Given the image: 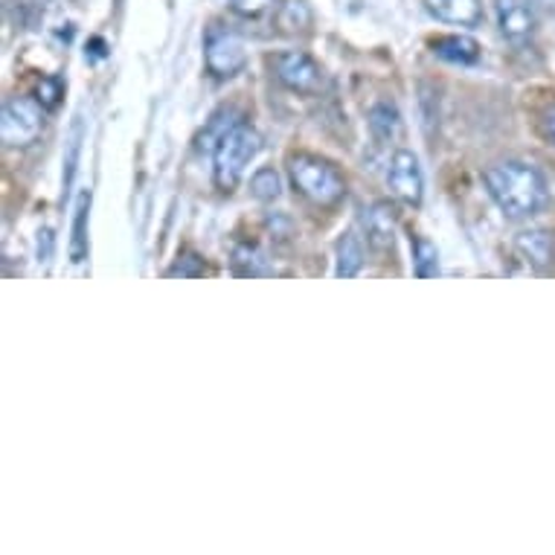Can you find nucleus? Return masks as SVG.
I'll return each mask as SVG.
<instances>
[{
	"instance_id": "obj_9",
	"label": "nucleus",
	"mask_w": 555,
	"mask_h": 555,
	"mask_svg": "<svg viewBox=\"0 0 555 555\" xmlns=\"http://www.w3.org/2000/svg\"><path fill=\"white\" fill-rule=\"evenodd\" d=\"M364 230L366 242L375 250H392V238H396V210L387 201H375L373 207L364 210Z\"/></svg>"
},
{
	"instance_id": "obj_2",
	"label": "nucleus",
	"mask_w": 555,
	"mask_h": 555,
	"mask_svg": "<svg viewBox=\"0 0 555 555\" xmlns=\"http://www.w3.org/2000/svg\"><path fill=\"white\" fill-rule=\"evenodd\" d=\"M262 149V137L256 128H250L247 122H236L230 128L228 134L221 137L219 146L212 149V178H216V186L224 192H233L245 175L247 164L259 155Z\"/></svg>"
},
{
	"instance_id": "obj_10",
	"label": "nucleus",
	"mask_w": 555,
	"mask_h": 555,
	"mask_svg": "<svg viewBox=\"0 0 555 555\" xmlns=\"http://www.w3.org/2000/svg\"><path fill=\"white\" fill-rule=\"evenodd\" d=\"M524 259L538 271H553L555 264V233L553 230H524L515 238Z\"/></svg>"
},
{
	"instance_id": "obj_14",
	"label": "nucleus",
	"mask_w": 555,
	"mask_h": 555,
	"mask_svg": "<svg viewBox=\"0 0 555 555\" xmlns=\"http://www.w3.org/2000/svg\"><path fill=\"white\" fill-rule=\"evenodd\" d=\"M370 128L378 143H392L401 134V114L392 102H378L370 108Z\"/></svg>"
},
{
	"instance_id": "obj_17",
	"label": "nucleus",
	"mask_w": 555,
	"mask_h": 555,
	"mask_svg": "<svg viewBox=\"0 0 555 555\" xmlns=\"http://www.w3.org/2000/svg\"><path fill=\"white\" fill-rule=\"evenodd\" d=\"M233 271L238 276H268V273H273V268L256 247L242 245L233 250Z\"/></svg>"
},
{
	"instance_id": "obj_6",
	"label": "nucleus",
	"mask_w": 555,
	"mask_h": 555,
	"mask_svg": "<svg viewBox=\"0 0 555 555\" xmlns=\"http://www.w3.org/2000/svg\"><path fill=\"white\" fill-rule=\"evenodd\" d=\"M273 76L294 93H318L323 85V70L320 64L302 50H285V53L271 59Z\"/></svg>"
},
{
	"instance_id": "obj_12",
	"label": "nucleus",
	"mask_w": 555,
	"mask_h": 555,
	"mask_svg": "<svg viewBox=\"0 0 555 555\" xmlns=\"http://www.w3.org/2000/svg\"><path fill=\"white\" fill-rule=\"evenodd\" d=\"M434 55L451 64H477L480 62V44L468 36H439L430 41Z\"/></svg>"
},
{
	"instance_id": "obj_8",
	"label": "nucleus",
	"mask_w": 555,
	"mask_h": 555,
	"mask_svg": "<svg viewBox=\"0 0 555 555\" xmlns=\"http://www.w3.org/2000/svg\"><path fill=\"white\" fill-rule=\"evenodd\" d=\"M494 12L503 38L512 44H527L535 36V15L527 0H494Z\"/></svg>"
},
{
	"instance_id": "obj_4",
	"label": "nucleus",
	"mask_w": 555,
	"mask_h": 555,
	"mask_svg": "<svg viewBox=\"0 0 555 555\" xmlns=\"http://www.w3.org/2000/svg\"><path fill=\"white\" fill-rule=\"evenodd\" d=\"M44 105L29 96H12L0 114V137L7 146H33L44 128Z\"/></svg>"
},
{
	"instance_id": "obj_3",
	"label": "nucleus",
	"mask_w": 555,
	"mask_h": 555,
	"mask_svg": "<svg viewBox=\"0 0 555 555\" xmlns=\"http://www.w3.org/2000/svg\"><path fill=\"white\" fill-rule=\"evenodd\" d=\"M288 172H292V181L300 190V195H306L318 207H332V204L344 198V178L323 157L292 155L288 157Z\"/></svg>"
},
{
	"instance_id": "obj_18",
	"label": "nucleus",
	"mask_w": 555,
	"mask_h": 555,
	"mask_svg": "<svg viewBox=\"0 0 555 555\" xmlns=\"http://www.w3.org/2000/svg\"><path fill=\"white\" fill-rule=\"evenodd\" d=\"M413 271H416L420 280H434L439 273L437 245H430L428 238H413Z\"/></svg>"
},
{
	"instance_id": "obj_21",
	"label": "nucleus",
	"mask_w": 555,
	"mask_h": 555,
	"mask_svg": "<svg viewBox=\"0 0 555 555\" xmlns=\"http://www.w3.org/2000/svg\"><path fill=\"white\" fill-rule=\"evenodd\" d=\"M224 114H228V108L221 111V114H216V117L210 119V126H207V131H204V134H201V149H216L219 146V140L224 134H228L230 128L236 126V119H228V122H224Z\"/></svg>"
},
{
	"instance_id": "obj_20",
	"label": "nucleus",
	"mask_w": 555,
	"mask_h": 555,
	"mask_svg": "<svg viewBox=\"0 0 555 555\" xmlns=\"http://www.w3.org/2000/svg\"><path fill=\"white\" fill-rule=\"evenodd\" d=\"M535 128L546 146L555 149V96L535 111Z\"/></svg>"
},
{
	"instance_id": "obj_11",
	"label": "nucleus",
	"mask_w": 555,
	"mask_h": 555,
	"mask_svg": "<svg viewBox=\"0 0 555 555\" xmlns=\"http://www.w3.org/2000/svg\"><path fill=\"white\" fill-rule=\"evenodd\" d=\"M434 18L456 24V27H477L482 21L480 0H425Z\"/></svg>"
},
{
	"instance_id": "obj_16",
	"label": "nucleus",
	"mask_w": 555,
	"mask_h": 555,
	"mask_svg": "<svg viewBox=\"0 0 555 555\" xmlns=\"http://www.w3.org/2000/svg\"><path fill=\"white\" fill-rule=\"evenodd\" d=\"M276 24L283 33H306L311 27L309 0H283L276 10Z\"/></svg>"
},
{
	"instance_id": "obj_24",
	"label": "nucleus",
	"mask_w": 555,
	"mask_h": 555,
	"mask_svg": "<svg viewBox=\"0 0 555 555\" xmlns=\"http://www.w3.org/2000/svg\"><path fill=\"white\" fill-rule=\"evenodd\" d=\"M230 7L238 12V15H262L264 10H271L273 0H230Z\"/></svg>"
},
{
	"instance_id": "obj_7",
	"label": "nucleus",
	"mask_w": 555,
	"mask_h": 555,
	"mask_svg": "<svg viewBox=\"0 0 555 555\" xmlns=\"http://www.w3.org/2000/svg\"><path fill=\"white\" fill-rule=\"evenodd\" d=\"M387 183L401 201H408L413 207H420L422 195H425V178H422L420 160L408 149H399L390 157V169H387Z\"/></svg>"
},
{
	"instance_id": "obj_23",
	"label": "nucleus",
	"mask_w": 555,
	"mask_h": 555,
	"mask_svg": "<svg viewBox=\"0 0 555 555\" xmlns=\"http://www.w3.org/2000/svg\"><path fill=\"white\" fill-rule=\"evenodd\" d=\"M36 100L41 102L47 111L55 108V105H59V100H62V82H59L55 76H44V79H41L36 88Z\"/></svg>"
},
{
	"instance_id": "obj_5",
	"label": "nucleus",
	"mask_w": 555,
	"mask_h": 555,
	"mask_svg": "<svg viewBox=\"0 0 555 555\" xmlns=\"http://www.w3.org/2000/svg\"><path fill=\"white\" fill-rule=\"evenodd\" d=\"M204 59H207V67H210L212 76L230 79V76H236L247 64L245 41H242V36L233 33V29L212 27L210 33H207Z\"/></svg>"
},
{
	"instance_id": "obj_19",
	"label": "nucleus",
	"mask_w": 555,
	"mask_h": 555,
	"mask_svg": "<svg viewBox=\"0 0 555 555\" xmlns=\"http://www.w3.org/2000/svg\"><path fill=\"white\" fill-rule=\"evenodd\" d=\"M250 192H254V198L264 201V204H271V201L280 198V192H283V183H280V175L271 166H264L259 172L250 178Z\"/></svg>"
},
{
	"instance_id": "obj_15",
	"label": "nucleus",
	"mask_w": 555,
	"mask_h": 555,
	"mask_svg": "<svg viewBox=\"0 0 555 555\" xmlns=\"http://www.w3.org/2000/svg\"><path fill=\"white\" fill-rule=\"evenodd\" d=\"M88 212H91V192H82L76 201L74 238H70V262H85L88 259Z\"/></svg>"
},
{
	"instance_id": "obj_1",
	"label": "nucleus",
	"mask_w": 555,
	"mask_h": 555,
	"mask_svg": "<svg viewBox=\"0 0 555 555\" xmlns=\"http://www.w3.org/2000/svg\"><path fill=\"white\" fill-rule=\"evenodd\" d=\"M482 183L509 219H529L535 212L544 210L546 198V181L544 175L538 172L532 164L524 160H498L486 172Z\"/></svg>"
},
{
	"instance_id": "obj_25",
	"label": "nucleus",
	"mask_w": 555,
	"mask_h": 555,
	"mask_svg": "<svg viewBox=\"0 0 555 555\" xmlns=\"http://www.w3.org/2000/svg\"><path fill=\"white\" fill-rule=\"evenodd\" d=\"M50 256H53V230H41L38 233V259L50 262Z\"/></svg>"
},
{
	"instance_id": "obj_13",
	"label": "nucleus",
	"mask_w": 555,
	"mask_h": 555,
	"mask_svg": "<svg viewBox=\"0 0 555 555\" xmlns=\"http://www.w3.org/2000/svg\"><path fill=\"white\" fill-rule=\"evenodd\" d=\"M337 268L335 276L337 280H352L361 271V264H364V245H361V238L356 233H344V236L337 238Z\"/></svg>"
},
{
	"instance_id": "obj_22",
	"label": "nucleus",
	"mask_w": 555,
	"mask_h": 555,
	"mask_svg": "<svg viewBox=\"0 0 555 555\" xmlns=\"http://www.w3.org/2000/svg\"><path fill=\"white\" fill-rule=\"evenodd\" d=\"M204 273H207V264L195 254H181L178 262L169 268V276H204Z\"/></svg>"
}]
</instances>
